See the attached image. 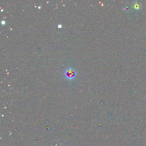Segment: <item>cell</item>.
Returning a JSON list of instances; mask_svg holds the SVG:
<instances>
[{
  "label": "cell",
  "mask_w": 146,
  "mask_h": 146,
  "mask_svg": "<svg viewBox=\"0 0 146 146\" xmlns=\"http://www.w3.org/2000/svg\"><path fill=\"white\" fill-rule=\"evenodd\" d=\"M76 74L77 73L73 68H69L65 71V74L67 78H68L69 79H71L75 77Z\"/></svg>",
  "instance_id": "1"
}]
</instances>
